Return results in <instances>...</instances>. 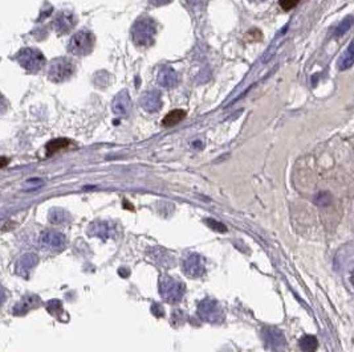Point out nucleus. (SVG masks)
<instances>
[{
	"label": "nucleus",
	"mask_w": 354,
	"mask_h": 352,
	"mask_svg": "<svg viewBox=\"0 0 354 352\" xmlns=\"http://www.w3.org/2000/svg\"><path fill=\"white\" fill-rule=\"evenodd\" d=\"M156 33V24L154 19L149 16L140 17L131 27V40L135 47L141 49H146L154 44Z\"/></svg>",
	"instance_id": "f257e3e1"
},
{
	"label": "nucleus",
	"mask_w": 354,
	"mask_h": 352,
	"mask_svg": "<svg viewBox=\"0 0 354 352\" xmlns=\"http://www.w3.org/2000/svg\"><path fill=\"white\" fill-rule=\"evenodd\" d=\"M93 47H94V36L89 31L83 29L70 39L69 44H68V51L72 55L83 57V56L89 55L93 51Z\"/></svg>",
	"instance_id": "f03ea898"
},
{
	"label": "nucleus",
	"mask_w": 354,
	"mask_h": 352,
	"mask_svg": "<svg viewBox=\"0 0 354 352\" xmlns=\"http://www.w3.org/2000/svg\"><path fill=\"white\" fill-rule=\"evenodd\" d=\"M74 73L73 62L68 58L60 57L52 61L48 69V77L53 82H64Z\"/></svg>",
	"instance_id": "7ed1b4c3"
},
{
	"label": "nucleus",
	"mask_w": 354,
	"mask_h": 352,
	"mask_svg": "<svg viewBox=\"0 0 354 352\" xmlns=\"http://www.w3.org/2000/svg\"><path fill=\"white\" fill-rule=\"evenodd\" d=\"M20 65H22L26 71L31 73H36L44 67L45 58L44 56L37 51V49H24L17 55Z\"/></svg>",
	"instance_id": "20e7f679"
},
{
	"label": "nucleus",
	"mask_w": 354,
	"mask_h": 352,
	"mask_svg": "<svg viewBox=\"0 0 354 352\" xmlns=\"http://www.w3.org/2000/svg\"><path fill=\"white\" fill-rule=\"evenodd\" d=\"M141 107L146 110L147 113H156L162 107V98H161L160 92L150 90L146 92L140 99Z\"/></svg>",
	"instance_id": "39448f33"
},
{
	"label": "nucleus",
	"mask_w": 354,
	"mask_h": 352,
	"mask_svg": "<svg viewBox=\"0 0 354 352\" xmlns=\"http://www.w3.org/2000/svg\"><path fill=\"white\" fill-rule=\"evenodd\" d=\"M131 110V101L126 90H122L117 94V97L113 101V112L117 116L126 117Z\"/></svg>",
	"instance_id": "423d86ee"
},
{
	"label": "nucleus",
	"mask_w": 354,
	"mask_h": 352,
	"mask_svg": "<svg viewBox=\"0 0 354 352\" xmlns=\"http://www.w3.org/2000/svg\"><path fill=\"white\" fill-rule=\"evenodd\" d=\"M76 26V17L73 13L70 12H61L58 13L56 19L53 21V27L56 29V32L58 33H67L70 29Z\"/></svg>",
	"instance_id": "0eeeda50"
},
{
	"label": "nucleus",
	"mask_w": 354,
	"mask_h": 352,
	"mask_svg": "<svg viewBox=\"0 0 354 352\" xmlns=\"http://www.w3.org/2000/svg\"><path fill=\"white\" fill-rule=\"evenodd\" d=\"M158 83H160L161 86L163 87H174L178 83L179 78H178V74H176V72L174 71V69H171V68L169 67H165L162 68L160 71V73H158Z\"/></svg>",
	"instance_id": "6e6552de"
},
{
	"label": "nucleus",
	"mask_w": 354,
	"mask_h": 352,
	"mask_svg": "<svg viewBox=\"0 0 354 352\" xmlns=\"http://www.w3.org/2000/svg\"><path fill=\"white\" fill-rule=\"evenodd\" d=\"M40 243L42 245L47 248H61L64 245L65 238L63 234L56 233V232H44V233L40 236Z\"/></svg>",
	"instance_id": "1a4fd4ad"
},
{
	"label": "nucleus",
	"mask_w": 354,
	"mask_h": 352,
	"mask_svg": "<svg viewBox=\"0 0 354 352\" xmlns=\"http://www.w3.org/2000/svg\"><path fill=\"white\" fill-rule=\"evenodd\" d=\"M186 117L185 110L176 109L170 112L167 116H165V118L162 119V126L165 127H171V126L178 125L179 122H182V119Z\"/></svg>",
	"instance_id": "9d476101"
},
{
	"label": "nucleus",
	"mask_w": 354,
	"mask_h": 352,
	"mask_svg": "<svg viewBox=\"0 0 354 352\" xmlns=\"http://www.w3.org/2000/svg\"><path fill=\"white\" fill-rule=\"evenodd\" d=\"M69 146V141L68 139H54V141L49 142L47 144V155L56 154L58 151L64 150Z\"/></svg>",
	"instance_id": "9b49d317"
},
{
	"label": "nucleus",
	"mask_w": 354,
	"mask_h": 352,
	"mask_svg": "<svg viewBox=\"0 0 354 352\" xmlns=\"http://www.w3.org/2000/svg\"><path fill=\"white\" fill-rule=\"evenodd\" d=\"M35 265H36V257L31 256V254H27V256H24L22 259H20L19 268L22 270H19V273L23 275H27V273L32 269Z\"/></svg>",
	"instance_id": "f8f14e48"
},
{
	"label": "nucleus",
	"mask_w": 354,
	"mask_h": 352,
	"mask_svg": "<svg viewBox=\"0 0 354 352\" xmlns=\"http://www.w3.org/2000/svg\"><path fill=\"white\" fill-rule=\"evenodd\" d=\"M351 48H353V45L350 44L349 45L348 51L345 52L344 56L338 61V68H340V71H345V69H348V68H350L351 65H353V51H351Z\"/></svg>",
	"instance_id": "ddd939ff"
},
{
	"label": "nucleus",
	"mask_w": 354,
	"mask_h": 352,
	"mask_svg": "<svg viewBox=\"0 0 354 352\" xmlns=\"http://www.w3.org/2000/svg\"><path fill=\"white\" fill-rule=\"evenodd\" d=\"M300 347L305 352H314L317 348V339L314 336H304L300 340Z\"/></svg>",
	"instance_id": "4468645a"
},
{
	"label": "nucleus",
	"mask_w": 354,
	"mask_h": 352,
	"mask_svg": "<svg viewBox=\"0 0 354 352\" xmlns=\"http://www.w3.org/2000/svg\"><path fill=\"white\" fill-rule=\"evenodd\" d=\"M185 2L192 11H202L207 3V0H185Z\"/></svg>",
	"instance_id": "2eb2a0df"
},
{
	"label": "nucleus",
	"mask_w": 354,
	"mask_h": 352,
	"mask_svg": "<svg viewBox=\"0 0 354 352\" xmlns=\"http://www.w3.org/2000/svg\"><path fill=\"white\" fill-rule=\"evenodd\" d=\"M299 2H300V0H280L279 4H280L281 10L283 11H290L293 10L294 7L299 4Z\"/></svg>",
	"instance_id": "dca6fc26"
},
{
	"label": "nucleus",
	"mask_w": 354,
	"mask_h": 352,
	"mask_svg": "<svg viewBox=\"0 0 354 352\" xmlns=\"http://www.w3.org/2000/svg\"><path fill=\"white\" fill-rule=\"evenodd\" d=\"M350 24H351V19H350V17H348V19L345 20V26H344V24H341V26L338 27L337 32H336V36H340V35H342V33L346 32V29H348L349 27H350Z\"/></svg>",
	"instance_id": "f3484780"
},
{
	"label": "nucleus",
	"mask_w": 354,
	"mask_h": 352,
	"mask_svg": "<svg viewBox=\"0 0 354 352\" xmlns=\"http://www.w3.org/2000/svg\"><path fill=\"white\" fill-rule=\"evenodd\" d=\"M150 2V4H153V6L155 7H162V6H166V4L171 3L172 0H149Z\"/></svg>",
	"instance_id": "a211bd4d"
},
{
	"label": "nucleus",
	"mask_w": 354,
	"mask_h": 352,
	"mask_svg": "<svg viewBox=\"0 0 354 352\" xmlns=\"http://www.w3.org/2000/svg\"><path fill=\"white\" fill-rule=\"evenodd\" d=\"M6 109H7V102H6V99H4V98H3V96L0 94V113H3Z\"/></svg>",
	"instance_id": "6ab92c4d"
},
{
	"label": "nucleus",
	"mask_w": 354,
	"mask_h": 352,
	"mask_svg": "<svg viewBox=\"0 0 354 352\" xmlns=\"http://www.w3.org/2000/svg\"><path fill=\"white\" fill-rule=\"evenodd\" d=\"M8 158H4V157H0V168H3V167H6L7 164H8Z\"/></svg>",
	"instance_id": "aec40b11"
},
{
	"label": "nucleus",
	"mask_w": 354,
	"mask_h": 352,
	"mask_svg": "<svg viewBox=\"0 0 354 352\" xmlns=\"http://www.w3.org/2000/svg\"><path fill=\"white\" fill-rule=\"evenodd\" d=\"M4 298H6V294H4V290L2 288H0V303L4 301Z\"/></svg>",
	"instance_id": "412c9836"
},
{
	"label": "nucleus",
	"mask_w": 354,
	"mask_h": 352,
	"mask_svg": "<svg viewBox=\"0 0 354 352\" xmlns=\"http://www.w3.org/2000/svg\"><path fill=\"white\" fill-rule=\"evenodd\" d=\"M253 2H258V0H253Z\"/></svg>",
	"instance_id": "4be33fe9"
}]
</instances>
